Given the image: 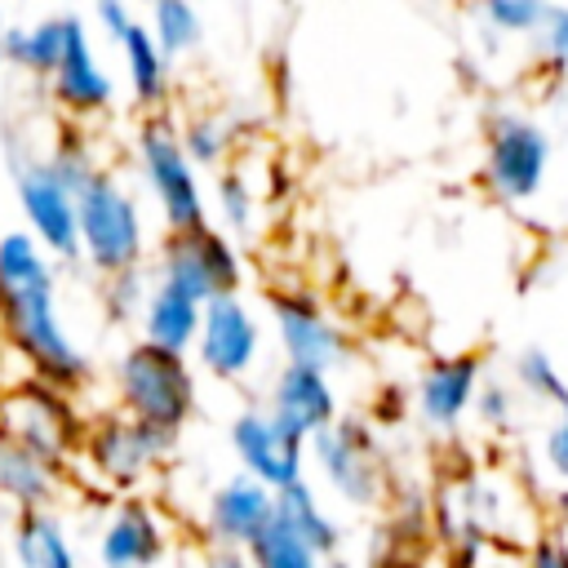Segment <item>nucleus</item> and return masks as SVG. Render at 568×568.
I'll list each match as a JSON object with an SVG mask.
<instances>
[{"label": "nucleus", "instance_id": "58836bf2", "mask_svg": "<svg viewBox=\"0 0 568 568\" xmlns=\"http://www.w3.org/2000/svg\"><path fill=\"white\" fill-rule=\"evenodd\" d=\"M550 506H555V519L564 524V537H568V484L555 493V501H550Z\"/></svg>", "mask_w": 568, "mask_h": 568}, {"label": "nucleus", "instance_id": "ddd939ff", "mask_svg": "<svg viewBox=\"0 0 568 568\" xmlns=\"http://www.w3.org/2000/svg\"><path fill=\"white\" fill-rule=\"evenodd\" d=\"M231 435V453L240 462V470L257 484H266L271 493L306 479V444L297 435H288L266 408H240L226 426Z\"/></svg>", "mask_w": 568, "mask_h": 568}, {"label": "nucleus", "instance_id": "c85d7f7f", "mask_svg": "<svg viewBox=\"0 0 568 568\" xmlns=\"http://www.w3.org/2000/svg\"><path fill=\"white\" fill-rule=\"evenodd\" d=\"M244 555H248L253 568H324V564H328V559H320L302 537H293L284 524H271Z\"/></svg>", "mask_w": 568, "mask_h": 568}, {"label": "nucleus", "instance_id": "7ed1b4c3", "mask_svg": "<svg viewBox=\"0 0 568 568\" xmlns=\"http://www.w3.org/2000/svg\"><path fill=\"white\" fill-rule=\"evenodd\" d=\"M75 217H80V257L98 275H124L142 271L146 257V222L138 200L115 173H98L80 195H75Z\"/></svg>", "mask_w": 568, "mask_h": 568}, {"label": "nucleus", "instance_id": "412c9836", "mask_svg": "<svg viewBox=\"0 0 568 568\" xmlns=\"http://www.w3.org/2000/svg\"><path fill=\"white\" fill-rule=\"evenodd\" d=\"M275 524H284L293 537H302L320 559H337V550H342V528L306 479L275 493Z\"/></svg>", "mask_w": 568, "mask_h": 568}, {"label": "nucleus", "instance_id": "393cba45", "mask_svg": "<svg viewBox=\"0 0 568 568\" xmlns=\"http://www.w3.org/2000/svg\"><path fill=\"white\" fill-rule=\"evenodd\" d=\"M146 27L160 44V53L173 62V58H186L204 44V18L195 4L186 0H155L151 13H146Z\"/></svg>", "mask_w": 568, "mask_h": 568}, {"label": "nucleus", "instance_id": "6e6552de", "mask_svg": "<svg viewBox=\"0 0 568 568\" xmlns=\"http://www.w3.org/2000/svg\"><path fill=\"white\" fill-rule=\"evenodd\" d=\"M84 462L89 470L106 484V488H138L151 470H160L169 462V453L178 448V435L133 422L124 413H106L84 430Z\"/></svg>", "mask_w": 568, "mask_h": 568}, {"label": "nucleus", "instance_id": "2eb2a0df", "mask_svg": "<svg viewBox=\"0 0 568 568\" xmlns=\"http://www.w3.org/2000/svg\"><path fill=\"white\" fill-rule=\"evenodd\" d=\"M49 89H53V102L71 115V120H93L111 106L115 98V80L111 71L98 62L93 44H89V27L80 13H71V27H67V49H62V62L58 71L49 75Z\"/></svg>", "mask_w": 568, "mask_h": 568}, {"label": "nucleus", "instance_id": "e433bc0d", "mask_svg": "<svg viewBox=\"0 0 568 568\" xmlns=\"http://www.w3.org/2000/svg\"><path fill=\"white\" fill-rule=\"evenodd\" d=\"M133 18H138V13H133L124 0H98V4H93V22H98V27L106 31V40H115V44H120V36L133 27Z\"/></svg>", "mask_w": 568, "mask_h": 568}, {"label": "nucleus", "instance_id": "6ab92c4d", "mask_svg": "<svg viewBox=\"0 0 568 568\" xmlns=\"http://www.w3.org/2000/svg\"><path fill=\"white\" fill-rule=\"evenodd\" d=\"M62 488V466L44 462L40 453L22 448L0 430V497L13 510H49V501Z\"/></svg>", "mask_w": 568, "mask_h": 568}, {"label": "nucleus", "instance_id": "20e7f679", "mask_svg": "<svg viewBox=\"0 0 568 568\" xmlns=\"http://www.w3.org/2000/svg\"><path fill=\"white\" fill-rule=\"evenodd\" d=\"M133 151H138V169L160 204V217L169 231H195V226H209V195L200 186V169L191 164L186 146H182V133L178 124L155 111L138 124V138H133Z\"/></svg>", "mask_w": 568, "mask_h": 568}, {"label": "nucleus", "instance_id": "79ce46f5", "mask_svg": "<svg viewBox=\"0 0 568 568\" xmlns=\"http://www.w3.org/2000/svg\"><path fill=\"white\" fill-rule=\"evenodd\" d=\"M0 67H4V53H0Z\"/></svg>", "mask_w": 568, "mask_h": 568}, {"label": "nucleus", "instance_id": "a211bd4d", "mask_svg": "<svg viewBox=\"0 0 568 568\" xmlns=\"http://www.w3.org/2000/svg\"><path fill=\"white\" fill-rule=\"evenodd\" d=\"M169 550V528L146 497H124L98 532L102 568H155Z\"/></svg>", "mask_w": 568, "mask_h": 568}, {"label": "nucleus", "instance_id": "c9c22d12", "mask_svg": "<svg viewBox=\"0 0 568 568\" xmlns=\"http://www.w3.org/2000/svg\"><path fill=\"white\" fill-rule=\"evenodd\" d=\"M541 457L559 479H568V413H559L555 426L541 435Z\"/></svg>", "mask_w": 568, "mask_h": 568}, {"label": "nucleus", "instance_id": "39448f33", "mask_svg": "<svg viewBox=\"0 0 568 568\" xmlns=\"http://www.w3.org/2000/svg\"><path fill=\"white\" fill-rule=\"evenodd\" d=\"M155 284H169L200 306L213 297H235L244 288V253L213 222L195 231H169L155 253Z\"/></svg>", "mask_w": 568, "mask_h": 568}, {"label": "nucleus", "instance_id": "ea45409f", "mask_svg": "<svg viewBox=\"0 0 568 568\" xmlns=\"http://www.w3.org/2000/svg\"><path fill=\"white\" fill-rule=\"evenodd\" d=\"M324 568H351V564H346V559H328Z\"/></svg>", "mask_w": 568, "mask_h": 568}, {"label": "nucleus", "instance_id": "cd10ccee", "mask_svg": "<svg viewBox=\"0 0 568 568\" xmlns=\"http://www.w3.org/2000/svg\"><path fill=\"white\" fill-rule=\"evenodd\" d=\"M178 133H182V146H186L195 169H217L222 173V164L235 146V129L222 111H195L186 124H178Z\"/></svg>", "mask_w": 568, "mask_h": 568}, {"label": "nucleus", "instance_id": "9b49d317", "mask_svg": "<svg viewBox=\"0 0 568 568\" xmlns=\"http://www.w3.org/2000/svg\"><path fill=\"white\" fill-rule=\"evenodd\" d=\"M13 191H18V204H22V217H27V235L62 262L80 257L75 191H67L53 178V169L44 160H31V155L13 160Z\"/></svg>", "mask_w": 568, "mask_h": 568}, {"label": "nucleus", "instance_id": "dca6fc26", "mask_svg": "<svg viewBox=\"0 0 568 568\" xmlns=\"http://www.w3.org/2000/svg\"><path fill=\"white\" fill-rule=\"evenodd\" d=\"M479 382H484V359L475 351H457V355H435L426 359L417 386H413V404H417V417L435 430H453L470 408H475V395H479Z\"/></svg>", "mask_w": 568, "mask_h": 568}, {"label": "nucleus", "instance_id": "2f4dec72", "mask_svg": "<svg viewBox=\"0 0 568 568\" xmlns=\"http://www.w3.org/2000/svg\"><path fill=\"white\" fill-rule=\"evenodd\" d=\"M146 293H151V284H142V271H124V275H111V280L102 284V302H106V315H111L115 324H124V320H138V315H142V306H146Z\"/></svg>", "mask_w": 568, "mask_h": 568}, {"label": "nucleus", "instance_id": "aec40b11", "mask_svg": "<svg viewBox=\"0 0 568 568\" xmlns=\"http://www.w3.org/2000/svg\"><path fill=\"white\" fill-rule=\"evenodd\" d=\"M200 320H204V306L191 302L186 293L169 288V284H151L146 306H142V315H138L142 342H151V346H160V351H173V355L195 351V342H200Z\"/></svg>", "mask_w": 568, "mask_h": 568}, {"label": "nucleus", "instance_id": "f8f14e48", "mask_svg": "<svg viewBox=\"0 0 568 568\" xmlns=\"http://www.w3.org/2000/svg\"><path fill=\"white\" fill-rule=\"evenodd\" d=\"M195 359L217 382H244L257 368V359H262V320L253 315V306L244 302V293L213 297L204 306Z\"/></svg>", "mask_w": 568, "mask_h": 568}, {"label": "nucleus", "instance_id": "f3484780", "mask_svg": "<svg viewBox=\"0 0 568 568\" xmlns=\"http://www.w3.org/2000/svg\"><path fill=\"white\" fill-rule=\"evenodd\" d=\"M275 524V493L257 479H248L244 470L222 479L213 493H209V506H204V528L213 537V546H226V550H248L266 528Z\"/></svg>", "mask_w": 568, "mask_h": 568}, {"label": "nucleus", "instance_id": "473e14b6", "mask_svg": "<svg viewBox=\"0 0 568 568\" xmlns=\"http://www.w3.org/2000/svg\"><path fill=\"white\" fill-rule=\"evenodd\" d=\"M488 430H506L515 422V390L501 382V377H488L479 382V395H475V408H470Z\"/></svg>", "mask_w": 568, "mask_h": 568}, {"label": "nucleus", "instance_id": "1a4fd4ad", "mask_svg": "<svg viewBox=\"0 0 568 568\" xmlns=\"http://www.w3.org/2000/svg\"><path fill=\"white\" fill-rule=\"evenodd\" d=\"M306 462H315L324 488L355 510H373L386 493V470L377 462V444L364 430V422H355V417H346V422L337 417V426L315 435L306 444Z\"/></svg>", "mask_w": 568, "mask_h": 568}, {"label": "nucleus", "instance_id": "5701e85b", "mask_svg": "<svg viewBox=\"0 0 568 568\" xmlns=\"http://www.w3.org/2000/svg\"><path fill=\"white\" fill-rule=\"evenodd\" d=\"M13 559L22 568H75V546L53 510H18Z\"/></svg>", "mask_w": 568, "mask_h": 568}, {"label": "nucleus", "instance_id": "c756f323", "mask_svg": "<svg viewBox=\"0 0 568 568\" xmlns=\"http://www.w3.org/2000/svg\"><path fill=\"white\" fill-rule=\"evenodd\" d=\"M44 164L53 169V178L67 186V191H84L102 169H98V160H93V151H89V142L75 133V129H67L62 133V142L53 146V155H44Z\"/></svg>", "mask_w": 568, "mask_h": 568}, {"label": "nucleus", "instance_id": "72a5a7b5", "mask_svg": "<svg viewBox=\"0 0 568 568\" xmlns=\"http://www.w3.org/2000/svg\"><path fill=\"white\" fill-rule=\"evenodd\" d=\"M532 40H537V53L555 71H568V4H546V18Z\"/></svg>", "mask_w": 568, "mask_h": 568}, {"label": "nucleus", "instance_id": "4c0bfd02", "mask_svg": "<svg viewBox=\"0 0 568 568\" xmlns=\"http://www.w3.org/2000/svg\"><path fill=\"white\" fill-rule=\"evenodd\" d=\"M200 568H253V564H248V555H244V550L209 546V550H204V559H200Z\"/></svg>", "mask_w": 568, "mask_h": 568}, {"label": "nucleus", "instance_id": "0eeeda50", "mask_svg": "<svg viewBox=\"0 0 568 568\" xmlns=\"http://www.w3.org/2000/svg\"><path fill=\"white\" fill-rule=\"evenodd\" d=\"M266 311H271L284 364H302L324 377L355 364V342H351L346 324L333 320V311L311 288H271Z\"/></svg>", "mask_w": 568, "mask_h": 568}, {"label": "nucleus", "instance_id": "9d476101", "mask_svg": "<svg viewBox=\"0 0 568 568\" xmlns=\"http://www.w3.org/2000/svg\"><path fill=\"white\" fill-rule=\"evenodd\" d=\"M0 430L53 466H67V457L84 444L71 399L49 382H27L0 399Z\"/></svg>", "mask_w": 568, "mask_h": 568}, {"label": "nucleus", "instance_id": "a878e982", "mask_svg": "<svg viewBox=\"0 0 568 568\" xmlns=\"http://www.w3.org/2000/svg\"><path fill=\"white\" fill-rule=\"evenodd\" d=\"M213 209H217V222L222 231L235 240H248L257 231V217H262V204H257V191L253 182L240 173V169H222L213 178Z\"/></svg>", "mask_w": 568, "mask_h": 568}, {"label": "nucleus", "instance_id": "bb28decb", "mask_svg": "<svg viewBox=\"0 0 568 568\" xmlns=\"http://www.w3.org/2000/svg\"><path fill=\"white\" fill-rule=\"evenodd\" d=\"M510 373H515V386H519L528 399L568 413V377H564V368L555 364V355H550L546 346H524V351L515 355Z\"/></svg>", "mask_w": 568, "mask_h": 568}, {"label": "nucleus", "instance_id": "f257e3e1", "mask_svg": "<svg viewBox=\"0 0 568 568\" xmlns=\"http://www.w3.org/2000/svg\"><path fill=\"white\" fill-rule=\"evenodd\" d=\"M0 328L9 346L58 390L89 382V355L71 342L58 315V280L49 253L27 231L0 235Z\"/></svg>", "mask_w": 568, "mask_h": 568}, {"label": "nucleus", "instance_id": "4be33fe9", "mask_svg": "<svg viewBox=\"0 0 568 568\" xmlns=\"http://www.w3.org/2000/svg\"><path fill=\"white\" fill-rule=\"evenodd\" d=\"M120 53H124V75H129L133 98L155 115L173 89V75H169V58L160 53V44L142 18H133V27L120 36Z\"/></svg>", "mask_w": 568, "mask_h": 568}, {"label": "nucleus", "instance_id": "423d86ee", "mask_svg": "<svg viewBox=\"0 0 568 568\" xmlns=\"http://www.w3.org/2000/svg\"><path fill=\"white\" fill-rule=\"evenodd\" d=\"M550 133L524 111H493L484 129V186L501 204H528L550 173Z\"/></svg>", "mask_w": 568, "mask_h": 568}, {"label": "nucleus", "instance_id": "f03ea898", "mask_svg": "<svg viewBox=\"0 0 568 568\" xmlns=\"http://www.w3.org/2000/svg\"><path fill=\"white\" fill-rule=\"evenodd\" d=\"M115 399L120 413L146 426H160L169 435H182V426L195 413V373L186 355L160 351L151 342H133L115 359Z\"/></svg>", "mask_w": 568, "mask_h": 568}, {"label": "nucleus", "instance_id": "4468645a", "mask_svg": "<svg viewBox=\"0 0 568 568\" xmlns=\"http://www.w3.org/2000/svg\"><path fill=\"white\" fill-rule=\"evenodd\" d=\"M266 413L297 435L302 444H311L315 435H324L328 426H337V390L333 377L302 368V364H280L266 390Z\"/></svg>", "mask_w": 568, "mask_h": 568}, {"label": "nucleus", "instance_id": "b1692460", "mask_svg": "<svg viewBox=\"0 0 568 568\" xmlns=\"http://www.w3.org/2000/svg\"><path fill=\"white\" fill-rule=\"evenodd\" d=\"M67 27H71V13H49L31 27H4L0 36V53L4 62H18L36 75H53L58 62H62V49H67Z\"/></svg>", "mask_w": 568, "mask_h": 568}, {"label": "nucleus", "instance_id": "f704fd0d", "mask_svg": "<svg viewBox=\"0 0 568 568\" xmlns=\"http://www.w3.org/2000/svg\"><path fill=\"white\" fill-rule=\"evenodd\" d=\"M528 568H568V537L564 532H537L528 541Z\"/></svg>", "mask_w": 568, "mask_h": 568}, {"label": "nucleus", "instance_id": "a19ab883", "mask_svg": "<svg viewBox=\"0 0 568 568\" xmlns=\"http://www.w3.org/2000/svg\"><path fill=\"white\" fill-rule=\"evenodd\" d=\"M4 27H9V22H4V13H0V36H4Z\"/></svg>", "mask_w": 568, "mask_h": 568}, {"label": "nucleus", "instance_id": "7c9ffc66", "mask_svg": "<svg viewBox=\"0 0 568 568\" xmlns=\"http://www.w3.org/2000/svg\"><path fill=\"white\" fill-rule=\"evenodd\" d=\"M479 18L501 36H537V27L546 18V4L541 0H484Z\"/></svg>", "mask_w": 568, "mask_h": 568}]
</instances>
